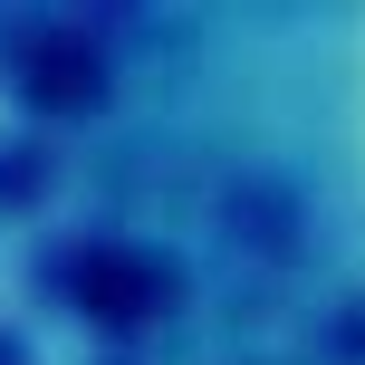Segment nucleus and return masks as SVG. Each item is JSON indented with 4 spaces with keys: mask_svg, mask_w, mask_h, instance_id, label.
Returning a JSON list of instances; mask_svg holds the SVG:
<instances>
[{
    "mask_svg": "<svg viewBox=\"0 0 365 365\" xmlns=\"http://www.w3.org/2000/svg\"><path fill=\"white\" fill-rule=\"evenodd\" d=\"M58 298L106 317V327H145V317L173 308V269L145 259V250H125V240H87V250L58 259Z\"/></svg>",
    "mask_w": 365,
    "mask_h": 365,
    "instance_id": "nucleus-1",
    "label": "nucleus"
},
{
    "mask_svg": "<svg viewBox=\"0 0 365 365\" xmlns=\"http://www.w3.org/2000/svg\"><path fill=\"white\" fill-rule=\"evenodd\" d=\"M336 336H346V346H365V308H356V317H346V327H336Z\"/></svg>",
    "mask_w": 365,
    "mask_h": 365,
    "instance_id": "nucleus-2",
    "label": "nucleus"
}]
</instances>
